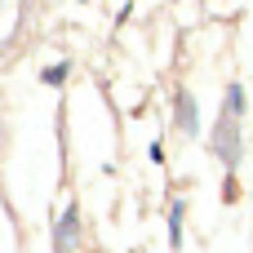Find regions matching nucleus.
<instances>
[{"label": "nucleus", "mask_w": 253, "mask_h": 253, "mask_svg": "<svg viewBox=\"0 0 253 253\" xmlns=\"http://www.w3.org/2000/svg\"><path fill=\"white\" fill-rule=\"evenodd\" d=\"M178 120H182V129H187V133L196 129V107H191V98H187V93L178 98Z\"/></svg>", "instance_id": "2"}, {"label": "nucleus", "mask_w": 253, "mask_h": 253, "mask_svg": "<svg viewBox=\"0 0 253 253\" xmlns=\"http://www.w3.org/2000/svg\"><path fill=\"white\" fill-rule=\"evenodd\" d=\"M62 80H67V67H49L44 71V84H62Z\"/></svg>", "instance_id": "3"}, {"label": "nucleus", "mask_w": 253, "mask_h": 253, "mask_svg": "<svg viewBox=\"0 0 253 253\" xmlns=\"http://www.w3.org/2000/svg\"><path fill=\"white\" fill-rule=\"evenodd\" d=\"M71 240H76V209H67V218L58 222V253L71 249Z\"/></svg>", "instance_id": "1"}]
</instances>
